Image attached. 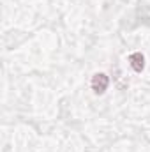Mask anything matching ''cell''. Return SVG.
Masks as SVG:
<instances>
[{
  "label": "cell",
  "instance_id": "obj_2",
  "mask_svg": "<svg viewBox=\"0 0 150 152\" xmlns=\"http://www.w3.org/2000/svg\"><path fill=\"white\" fill-rule=\"evenodd\" d=\"M129 64H131V67H133L136 73H141V71L145 69V55L140 53V51L131 53V55H129Z\"/></svg>",
  "mask_w": 150,
  "mask_h": 152
},
{
  "label": "cell",
  "instance_id": "obj_1",
  "mask_svg": "<svg viewBox=\"0 0 150 152\" xmlns=\"http://www.w3.org/2000/svg\"><path fill=\"white\" fill-rule=\"evenodd\" d=\"M110 85V78L104 75V73H95L92 76V81H90V87L95 94H104L106 88Z\"/></svg>",
  "mask_w": 150,
  "mask_h": 152
}]
</instances>
